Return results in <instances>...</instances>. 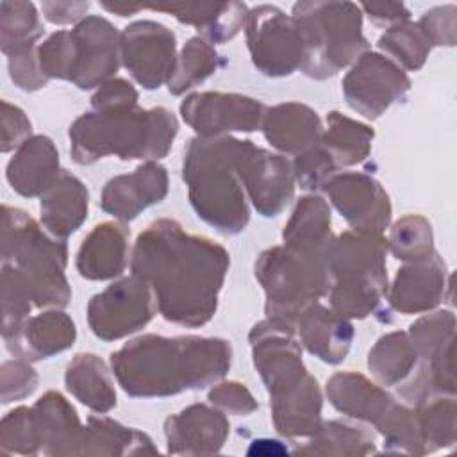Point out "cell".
<instances>
[{
  "mask_svg": "<svg viewBox=\"0 0 457 457\" xmlns=\"http://www.w3.org/2000/svg\"><path fill=\"white\" fill-rule=\"evenodd\" d=\"M228 266L225 246L186 232L171 218L152 221L130 253V271L150 286L159 314L187 328L214 318Z\"/></svg>",
  "mask_w": 457,
  "mask_h": 457,
  "instance_id": "6da1fadb",
  "label": "cell"
},
{
  "mask_svg": "<svg viewBox=\"0 0 457 457\" xmlns=\"http://www.w3.org/2000/svg\"><path fill=\"white\" fill-rule=\"evenodd\" d=\"M232 346L223 337L143 334L111 353V370L132 398H166L205 389L230 370Z\"/></svg>",
  "mask_w": 457,
  "mask_h": 457,
  "instance_id": "7a4b0ae2",
  "label": "cell"
},
{
  "mask_svg": "<svg viewBox=\"0 0 457 457\" xmlns=\"http://www.w3.org/2000/svg\"><path fill=\"white\" fill-rule=\"evenodd\" d=\"M250 139L234 136L193 137L184 148L182 180L196 216L223 236L241 234L250 205L241 162Z\"/></svg>",
  "mask_w": 457,
  "mask_h": 457,
  "instance_id": "3957f363",
  "label": "cell"
},
{
  "mask_svg": "<svg viewBox=\"0 0 457 457\" xmlns=\"http://www.w3.org/2000/svg\"><path fill=\"white\" fill-rule=\"evenodd\" d=\"M177 134V116L161 105L89 111L80 114L68 130L71 159L82 166L107 155L121 161H159L170 154Z\"/></svg>",
  "mask_w": 457,
  "mask_h": 457,
  "instance_id": "277c9868",
  "label": "cell"
},
{
  "mask_svg": "<svg viewBox=\"0 0 457 457\" xmlns=\"http://www.w3.org/2000/svg\"><path fill=\"white\" fill-rule=\"evenodd\" d=\"M2 262L14 266L30 287L39 309H64L71 300L66 278L68 245L43 230L27 211L2 205Z\"/></svg>",
  "mask_w": 457,
  "mask_h": 457,
  "instance_id": "5b68a950",
  "label": "cell"
},
{
  "mask_svg": "<svg viewBox=\"0 0 457 457\" xmlns=\"http://www.w3.org/2000/svg\"><path fill=\"white\" fill-rule=\"evenodd\" d=\"M387 243L380 232L346 230L330 241L325 259L330 273V309L346 320H364L387 295Z\"/></svg>",
  "mask_w": 457,
  "mask_h": 457,
  "instance_id": "8992f818",
  "label": "cell"
},
{
  "mask_svg": "<svg viewBox=\"0 0 457 457\" xmlns=\"http://www.w3.org/2000/svg\"><path fill=\"white\" fill-rule=\"evenodd\" d=\"M291 16L303 41L300 71L309 79H330L370 50L362 11L353 2H296Z\"/></svg>",
  "mask_w": 457,
  "mask_h": 457,
  "instance_id": "52a82bcc",
  "label": "cell"
},
{
  "mask_svg": "<svg viewBox=\"0 0 457 457\" xmlns=\"http://www.w3.org/2000/svg\"><path fill=\"white\" fill-rule=\"evenodd\" d=\"M253 273L266 296V318L291 325L311 303L327 296L332 284L325 257H307L284 245L261 252Z\"/></svg>",
  "mask_w": 457,
  "mask_h": 457,
  "instance_id": "ba28073f",
  "label": "cell"
},
{
  "mask_svg": "<svg viewBox=\"0 0 457 457\" xmlns=\"http://www.w3.org/2000/svg\"><path fill=\"white\" fill-rule=\"evenodd\" d=\"M248 343L253 366L266 386L270 402L289 398L316 380L303 364L295 325L264 318L250 328Z\"/></svg>",
  "mask_w": 457,
  "mask_h": 457,
  "instance_id": "9c48e42d",
  "label": "cell"
},
{
  "mask_svg": "<svg viewBox=\"0 0 457 457\" xmlns=\"http://www.w3.org/2000/svg\"><path fill=\"white\" fill-rule=\"evenodd\" d=\"M246 46L252 64L266 77H289L303 61V41L291 14L280 7L262 4L250 9L246 25Z\"/></svg>",
  "mask_w": 457,
  "mask_h": 457,
  "instance_id": "30bf717a",
  "label": "cell"
},
{
  "mask_svg": "<svg viewBox=\"0 0 457 457\" xmlns=\"http://www.w3.org/2000/svg\"><path fill=\"white\" fill-rule=\"evenodd\" d=\"M157 311L150 286L136 275L121 277L91 296L86 314L102 341H118L146 327Z\"/></svg>",
  "mask_w": 457,
  "mask_h": 457,
  "instance_id": "8fae6325",
  "label": "cell"
},
{
  "mask_svg": "<svg viewBox=\"0 0 457 457\" xmlns=\"http://www.w3.org/2000/svg\"><path fill=\"white\" fill-rule=\"evenodd\" d=\"M341 87L350 109L368 120H377L391 105L405 100L411 79L389 57L368 50L352 64Z\"/></svg>",
  "mask_w": 457,
  "mask_h": 457,
  "instance_id": "7c38bea8",
  "label": "cell"
},
{
  "mask_svg": "<svg viewBox=\"0 0 457 457\" xmlns=\"http://www.w3.org/2000/svg\"><path fill=\"white\" fill-rule=\"evenodd\" d=\"M268 105L241 93L196 91L180 104L182 120L200 137L253 132L262 127Z\"/></svg>",
  "mask_w": 457,
  "mask_h": 457,
  "instance_id": "4fadbf2b",
  "label": "cell"
},
{
  "mask_svg": "<svg viewBox=\"0 0 457 457\" xmlns=\"http://www.w3.org/2000/svg\"><path fill=\"white\" fill-rule=\"evenodd\" d=\"M121 64L145 89L168 84L177 66V37L154 20H139L121 32Z\"/></svg>",
  "mask_w": 457,
  "mask_h": 457,
  "instance_id": "5bb4252c",
  "label": "cell"
},
{
  "mask_svg": "<svg viewBox=\"0 0 457 457\" xmlns=\"http://www.w3.org/2000/svg\"><path fill=\"white\" fill-rule=\"evenodd\" d=\"M75 61L70 82L79 89H98L114 73L121 62V32L104 16L87 14L73 29Z\"/></svg>",
  "mask_w": 457,
  "mask_h": 457,
  "instance_id": "9a60e30c",
  "label": "cell"
},
{
  "mask_svg": "<svg viewBox=\"0 0 457 457\" xmlns=\"http://www.w3.org/2000/svg\"><path fill=\"white\" fill-rule=\"evenodd\" d=\"M352 230L384 232L391 223V200L382 184L361 171L334 173L321 187Z\"/></svg>",
  "mask_w": 457,
  "mask_h": 457,
  "instance_id": "2e32d148",
  "label": "cell"
},
{
  "mask_svg": "<svg viewBox=\"0 0 457 457\" xmlns=\"http://www.w3.org/2000/svg\"><path fill=\"white\" fill-rule=\"evenodd\" d=\"M241 177L246 196L264 218L278 216L295 196V175L291 162L266 148L248 143L241 162Z\"/></svg>",
  "mask_w": 457,
  "mask_h": 457,
  "instance_id": "e0dca14e",
  "label": "cell"
},
{
  "mask_svg": "<svg viewBox=\"0 0 457 457\" xmlns=\"http://www.w3.org/2000/svg\"><path fill=\"white\" fill-rule=\"evenodd\" d=\"M446 289H450V273L443 257L434 250L398 268L386 296L393 311L421 314L436 309L446 298Z\"/></svg>",
  "mask_w": 457,
  "mask_h": 457,
  "instance_id": "ac0fdd59",
  "label": "cell"
},
{
  "mask_svg": "<svg viewBox=\"0 0 457 457\" xmlns=\"http://www.w3.org/2000/svg\"><path fill=\"white\" fill-rule=\"evenodd\" d=\"M230 423L220 409L193 403L164 420L166 452L171 455H212L221 452Z\"/></svg>",
  "mask_w": 457,
  "mask_h": 457,
  "instance_id": "d6986e66",
  "label": "cell"
},
{
  "mask_svg": "<svg viewBox=\"0 0 457 457\" xmlns=\"http://www.w3.org/2000/svg\"><path fill=\"white\" fill-rule=\"evenodd\" d=\"M168 171L157 161H148L134 171L109 179L102 189L100 207L120 221L136 220L145 209L168 195Z\"/></svg>",
  "mask_w": 457,
  "mask_h": 457,
  "instance_id": "ffe728a7",
  "label": "cell"
},
{
  "mask_svg": "<svg viewBox=\"0 0 457 457\" xmlns=\"http://www.w3.org/2000/svg\"><path fill=\"white\" fill-rule=\"evenodd\" d=\"M130 253L129 227L123 221H104L82 239L75 268L82 278L111 280L125 271Z\"/></svg>",
  "mask_w": 457,
  "mask_h": 457,
  "instance_id": "44dd1931",
  "label": "cell"
},
{
  "mask_svg": "<svg viewBox=\"0 0 457 457\" xmlns=\"http://www.w3.org/2000/svg\"><path fill=\"white\" fill-rule=\"evenodd\" d=\"M325 395L337 412L352 420L366 421L375 428L382 425L398 403L384 387L357 371L334 373L327 380Z\"/></svg>",
  "mask_w": 457,
  "mask_h": 457,
  "instance_id": "7402d4cb",
  "label": "cell"
},
{
  "mask_svg": "<svg viewBox=\"0 0 457 457\" xmlns=\"http://www.w3.org/2000/svg\"><path fill=\"white\" fill-rule=\"evenodd\" d=\"M59 152L48 136H30L11 157L5 168V179L11 187L25 196H43L61 177Z\"/></svg>",
  "mask_w": 457,
  "mask_h": 457,
  "instance_id": "603a6c76",
  "label": "cell"
},
{
  "mask_svg": "<svg viewBox=\"0 0 457 457\" xmlns=\"http://www.w3.org/2000/svg\"><path fill=\"white\" fill-rule=\"evenodd\" d=\"M77 327L73 320L61 309H50L30 316L21 328L9 339H4L5 348L29 362L50 359L73 346Z\"/></svg>",
  "mask_w": 457,
  "mask_h": 457,
  "instance_id": "cb8c5ba5",
  "label": "cell"
},
{
  "mask_svg": "<svg viewBox=\"0 0 457 457\" xmlns=\"http://www.w3.org/2000/svg\"><path fill=\"white\" fill-rule=\"evenodd\" d=\"M261 130L275 150L298 155L321 143L323 123L312 107L300 102H282L268 107Z\"/></svg>",
  "mask_w": 457,
  "mask_h": 457,
  "instance_id": "d4e9b609",
  "label": "cell"
},
{
  "mask_svg": "<svg viewBox=\"0 0 457 457\" xmlns=\"http://www.w3.org/2000/svg\"><path fill=\"white\" fill-rule=\"evenodd\" d=\"M295 328L300 336V345L327 364L343 362L352 348L353 325L350 320L336 314L320 302L311 303L298 316Z\"/></svg>",
  "mask_w": 457,
  "mask_h": 457,
  "instance_id": "484cf974",
  "label": "cell"
},
{
  "mask_svg": "<svg viewBox=\"0 0 457 457\" xmlns=\"http://www.w3.org/2000/svg\"><path fill=\"white\" fill-rule=\"evenodd\" d=\"M32 412L43 455H80L84 425L59 391H46L32 405Z\"/></svg>",
  "mask_w": 457,
  "mask_h": 457,
  "instance_id": "4316f807",
  "label": "cell"
},
{
  "mask_svg": "<svg viewBox=\"0 0 457 457\" xmlns=\"http://www.w3.org/2000/svg\"><path fill=\"white\" fill-rule=\"evenodd\" d=\"M145 9L168 12L180 23L193 25L205 41L227 43L236 37L246 25L248 5L243 2H186V4H162L145 5Z\"/></svg>",
  "mask_w": 457,
  "mask_h": 457,
  "instance_id": "83f0119b",
  "label": "cell"
},
{
  "mask_svg": "<svg viewBox=\"0 0 457 457\" xmlns=\"http://www.w3.org/2000/svg\"><path fill=\"white\" fill-rule=\"evenodd\" d=\"M332 239V214L328 202L314 193L302 196L284 225V246L307 257H325Z\"/></svg>",
  "mask_w": 457,
  "mask_h": 457,
  "instance_id": "f1b7e54d",
  "label": "cell"
},
{
  "mask_svg": "<svg viewBox=\"0 0 457 457\" xmlns=\"http://www.w3.org/2000/svg\"><path fill=\"white\" fill-rule=\"evenodd\" d=\"M87 187L79 177L68 170H62L55 184L41 196V225L50 236L66 239L70 234L82 227L87 218Z\"/></svg>",
  "mask_w": 457,
  "mask_h": 457,
  "instance_id": "f546056e",
  "label": "cell"
},
{
  "mask_svg": "<svg viewBox=\"0 0 457 457\" xmlns=\"http://www.w3.org/2000/svg\"><path fill=\"white\" fill-rule=\"evenodd\" d=\"M68 393L93 412L105 414L116 407V389L109 366L91 352L77 353L66 366Z\"/></svg>",
  "mask_w": 457,
  "mask_h": 457,
  "instance_id": "4dcf8cb0",
  "label": "cell"
},
{
  "mask_svg": "<svg viewBox=\"0 0 457 457\" xmlns=\"http://www.w3.org/2000/svg\"><path fill=\"white\" fill-rule=\"evenodd\" d=\"M157 452L148 434L125 427L109 416H89L84 425L80 455H154Z\"/></svg>",
  "mask_w": 457,
  "mask_h": 457,
  "instance_id": "1f68e13d",
  "label": "cell"
},
{
  "mask_svg": "<svg viewBox=\"0 0 457 457\" xmlns=\"http://www.w3.org/2000/svg\"><path fill=\"white\" fill-rule=\"evenodd\" d=\"M325 121L321 146L330 154L337 170L361 164L368 159L375 137V130L370 125L348 118L339 111H330Z\"/></svg>",
  "mask_w": 457,
  "mask_h": 457,
  "instance_id": "d6a6232c",
  "label": "cell"
},
{
  "mask_svg": "<svg viewBox=\"0 0 457 457\" xmlns=\"http://www.w3.org/2000/svg\"><path fill=\"white\" fill-rule=\"evenodd\" d=\"M375 436L361 425L343 420L323 421L309 443L295 450L296 455H336V457H364L375 453Z\"/></svg>",
  "mask_w": 457,
  "mask_h": 457,
  "instance_id": "836d02e7",
  "label": "cell"
},
{
  "mask_svg": "<svg viewBox=\"0 0 457 457\" xmlns=\"http://www.w3.org/2000/svg\"><path fill=\"white\" fill-rule=\"evenodd\" d=\"M418 353L407 332H387L370 348L368 370L380 386L398 387L418 366Z\"/></svg>",
  "mask_w": 457,
  "mask_h": 457,
  "instance_id": "e575fe53",
  "label": "cell"
},
{
  "mask_svg": "<svg viewBox=\"0 0 457 457\" xmlns=\"http://www.w3.org/2000/svg\"><path fill=\"white\" fill-rule=\"evenodd\" d=\"M220 66L221 57L216 52L214 45L200 36H193L184 43L177 57L175 71L166 84L168 91L175 96L184 95L186 91L193 89L195 86L214 75Z\"/></svg>",
  "mask_w": 457,
  "mask_h": 457,
  "instance_id": "d590c367",
  "label": "cell"
},
{
  "mask_svg": "<svg viewBox=\"0 0 457 457\" xmlns=\"http://www.w3.org/2000/svg\"><path fill=\"white\" fill-rule=\"evenodd\" d=\"M414 414L418 420V427H420L427 453L453 446L457 439L455 396L452 395L430 396L416 403Z\"/></svg>",
  "mask_w": 457,
  "mask_h": 457,
  "instance_id": "8d00e7d4",
  "label": "cell"
},
{
  "mask_svg": "<svg viewBox=\"0 0 457 457\" xmlns=\"http://www.w3.org/2000/svg\"><path fill=\"white\" fill-rule=\"evenodd\" d=\"M43 32V21L32 2H0V48L5 57L21 48L36 46Z\"/></svg>",
  "mask_w": 457,
  "mask_h": 457,
  "instance_id": "74e56055",
  "label": "cell"
},
{
  "mask_svg": "<svg viewBox=\"0 0 457 457\" xmlns=\"http://www.w3.org/2000/svg\"><path fill=\"white\" fill-rule=\"evenodd\" d=\"M377 46L403 71H418L425 66L432 50L430 41L420 29L418 21H403L386 29Z\"/></svg>",
  "mask_w": 457,
  "mask_h": 457,
  "instance_id": "f35d334b",
  "label": "cell"
},
{
  "mask_svg": "<svg viewBox=\"0 0 457 457\" xmlns=\"http://www.w3.org/2000/svg\"><path fill=\"white\" fill-rule=\"evenodd\" d=\"M386 243L393 257L403 262L423 259L436 250L432 225L421 214H405L396 220Z\"/></svg>",
  "mask_w": 457,
  "mask_h": 457,
  "instance_id": "ab89813d",
  "label": "cell"
},
{
  "mask_svg": "<svg viewBox=\"0 0 457 457\" xmlns=\"http://www.w3.org/2000/svg\"><path fill=\"white\" fill-rule=\"evenodd\" d=\"M407 334L420 361L427 362L455 343V314L448 309L423 314L409 327Z\"/></svg>",
  "mask_w": 457,
  "mask_h": 457,
  "instance_id": "60d3db41",
  "label": "cell"
},
{
  "mask_svg": "<svg viewBox=\"0 0 457 457\" xmlns=\"http://www.w3.org/2000/svg\"><path fill=\"white\" fill-rule=\"evenodd\" d=\"M34 298L21 273L2 262V337H12L30 318Z\"/></svg>",
  "mask_w": 457,
  "mask_h": 457,
  "instance_id": "b9f144b4",
  "label": "cell"
},
{
  "mask_svg": "<svg viewBox=\"0 0 457 457\" xmlns=\"http://www.w3.org/2000/svg\"><path fill=\"white\" fill-rule=\"evenodd\" d=\"M0 450L4 453H41L32 407L20 405L9 411L0 423Z\"/></svg>",
  "mask_w": 457,
  "mask_h": 457,
  "instance_id": "7bdbcfd3",
  "label": "cell"
},
{
  "mask_svg": "<svg viewBox=\"0 0 457 457\" xmlns=\"http://www.w3.org/2000/svg\"><path fill=\"white\" fill-rule=\"evenodd\" d=\"M37 61L43 75L70 80L75 61V41L71 30H57L37 46Z\"/></svg>",
  "mask_w": 457,
  "mask_h": 457,
  "instance_id": "ee69618b",
  "label": "cell"
},
{
  "mask_svg": "<svg viewBox=\"0 0 457 457\" xmlns=\"http://www.w3.org/2000/svg\"><path fill=\"white\" fill-rule=\"evenodd\" d=\"M293 175L295 182L300 186V189L305 191H318L325 186V182L337 173V166L334 164L330 154L320 145L314 148H309L298 155H295L293 162Z\"/></svg>",
  "mask_w": 457,
  "mask_h": 457,
  "instance_id": "f6af8a7d",
  "label": "cell"
},
{
  "mask_svg": "<svg viewBox=\"0 0 457 457\" xmlns=\"http://www.w3.org/2000/svg\"><path fill=\"white\" fill-rule=\"evenodd\" d=\"M39 384V375L29 361L14 357L2 362L0 368V389L2 403H11L30 396Z\"/></svg>",
  "mask_w": 457,
  "mask_h": 457,
  "instance_id": "bcb514c9",
  "label": "cell"
},
{
  "mask_svg": "<svg viewBox=\"0 0 457 457\" xmlns=\"http://www.w3.org/2000/svg\"><path fill=\"white\" fill-rule=\"evenodd\" d=\"M207 398L216 409L232 416H248L259 409V402L253 398L252 391L236 380L216 384Z\"/></svg>",
  "mask_w": 457,
  "mask_h": 457,
  "instance_id": "7dc6e473",
  "label": "cell"
},
{
  "mask_svg": "<svg viewBox=\"0 0 457 457\" xmlns=\"http://www.w3.org/2000/svg\"><path fill=\"white\" fill-rule=\"evenodd\" d=\"M432 46H453L457 39V7L453 4L434 7L418 21Z\"/></svg>",
  "mask_w": 457,
  "mask_h": 457,
  "instance_id": "c3c4849f",
  "label": "cell"
},
{
  "mask_svg": "<svg viewBox=\"0 0 457 457\" xmlns=\"http://www.w3.org/2000/svg\"><path fill=\"white\" fill-rule=\"evenodd\" d=\"M9 77L16 87L21 91H37L48 84V79L43 75L37 61V46L21 48L7 55Z\"/></svg>",
  "mask_w": 457,
  "mask_h": 457,
  "instance_id": "681fc988",
  "label": "cell"
},
{
  "mask_svg": "<svg viewBox=\"0 0 457 457\" xmlns=\"http://www.w3.org/2000/svg\"><path fill=\"white\" fill-rule=\"evenodd\" d=\"M32 136V123L23 109L2 100V141L0 150L4 154L18 150Z\"/></svg>",
  "mask_w": 457,
  "mask_h": 457,
  "instance_id": "f907efd6",
  "label": "cell"
},
{
  "mask_svg": "<svg viewBox=\"0 0 457 457\" xmlns=\"http://www.w3.org/2000/svg\"><path fill=\"white\" fill-rule=\"evenodd\" d=\"M139 93L125 79H111L102 84L91 96V111H111L137 105Z\"/></svg>",
  "mask_w": 457,
  "mask_h": 457,
  "instance_id": "816d5d0a",
  "label": "cell"
},
{
  "mask_svg": "<svg viewBox=\"0 0 457 457\" xmlns=\"http://www.w3.org/2000/svg\"><path fill=\"white\" fill-rule=\"evenodd\" d=\"M359 7L366 12L370 21L380 29H389L393 25L409 21L411 18V11L402 2H371L361 4Z\"/></svg>",
  "mask_w": 457,
  "mask_h": 457,
  "instance_id": "f5cc1de1",
  "label": "cell"
},
{
  "mask_svg": "<svg viewBox=\"0 0 457 457\" xmlns=\"http://www.w3.org/2000/svg\"><path fill=\"white\" fill-rule=\"evenodd\" d=\"M91 4L89 2H43L41 11L43 16L54 25H68L79 23L86 18Z\"/></svg>",
  "mask_w": 457,
  "mask_h": 457,
  "instance_id": "db71d44e",
  "label": "cell"
},
{
  "mask_svg": "<svg viewBox=\"0 0 457 457\" xmlns=\"http://www.w3.org/2000/svg\"><path fill=\"white\" fill-rule=\"evenodd\" d=\"M280 453H287V448L277 439H255L248 448V455H280Z\"/></svg>",
  "mask_w": 457,
  "mask_h": 457,
  "instance_id": "11a10c76",
  "label": "cell"
},
{
  "mask_svg": "<svg viewBox=\"0 0 457 457\" xmlns=\"http://www.w3.org/2000/svg\"><path fill=\"white\" fill-rule=\"evenodd\" d=\"M100 5H102L105 11L114 12V14H118V16H121V18L132 16V14H136V12H139V11L145 9V5H132V4H109V2H100Z\"/></svg>",
  "mask_w": 457,
  "mask_h": 457,
  "instance_id": "9f6ffc18",
  "label": "cell"
}]
</instances>
